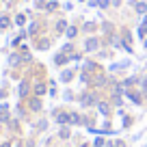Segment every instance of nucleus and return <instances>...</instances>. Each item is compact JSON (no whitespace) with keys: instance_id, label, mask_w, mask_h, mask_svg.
<instances>
[{"instance_id":"obj_2","label":"nucleus","mask_w":147,"mask_h":147,"mask_svg":"<svg viewBox=\"0 0 147 147\" xmlns=\"http://www.w3.org/2000/svg\"><path fill=\"white\" fill-rule=\"evenodd\" d=\"M7 26H9V18L2 15V18H0V28H7Z\"/></svg>"},{"instance_id":"obj_7","label":"nucleus","mask_w":147,"mask_h":147,"mask_svg":"<svg viewBox=\"0 0 147 147\" xmlns=\"http://www.w3.org/2000/svg\"><path fill=\"white\" fill-rule=\"evenodd\" d=\"M20 93H22V95H26V93H28V84H26V82L20 84Z\"/></svg>"},{"instance_id":"obj_4","label":"nucleus","mask_w":147,"mask_h":147,"mask_svg":"<svg viewBox=\"0 0 147 147\" xmlns=\"http://www.w3.org/2000/svg\"><path fill=\"white\" fill-rule=\"evenodd\" d=\"M134 7H136V11H138V13H145V11H147V7L143 5L141 0H138V5H134Z\"/></svg>"},{"instance_id":"obj_6","label":"nucleus","mask_w":147,"mask_h":147,"mask_svg":"<svg viewBox=\"0 0 147 147\" xmlns=\"http://www.w3.org/2000/svg\"><path fill=\"white\" fill-rule=\"evenodd\" d=\"M56 121H59V123H67L69 117H67V115H56Z\"/></svg>"},{"instance_id":"obj_5","label":"nucleus","mask_w":147,"mask_h":147,"mask_svg":"<svg viewBox=\"0 0 147 147\" xmlns=\"http://www.w3.org/2000/svg\"><path fill=\"white\" fill-rule=\"evenodd\" d=\"M30 108H32V110H39V108H41L39 100H30Z\"/></svg>"},{"instance_id":"obj_1","label":"nucleus","mask_w":147,"mask_h":147,"mask_svg":"<svg viewBox=\"0 0 147 147\" xmlns=\"http://www.w3.org/2000/svg\"><path fill=\"white\" fill-rule=\"evenodd\" d=\"M84 48H87V50H95V48H97V39H89Z\"/></svg>"},{"instance_id":"obj_13","label":"nucleus","mask_w":147,"mask_h":147,"mask_svg":"<svg viewBox=\"0 0 147 147\" xmlns=\"http://www.w3.org/2000/svg\"><path fill=\"white\" fill-rule=\"evenodd\" d=\"M145 48H147V41H145Z\"/></svg>"},{"instance_id":"obj_12","label":"nucleus","mask_w":147,"mask_h":147,"mask_svg":"<svg viewBox=\"0 0 147 147\" xmlns=\"http://www.w3.org/2000/svg\"><path fill=\"white\" fill-rule=\"evenodd\" d=\"M145 91H147V80H145Z\"/></svg>"},{"instance_id":"obj_9","label":"nucleus","mask_w":147,"mask_h":147,"mask_svg":"<svg viewBox=\"0 0 147 147\" xmlns=\"http://www.w3.org/2000/svg\"><path fill=\"white\" fill-rule=\"evenodd\" d=\"M63 63H65V56L59 54V56H56V65H63Z\"/></svg>"},{"instance_id":"obj_8","label":"nucleus","mask_w":147,"mask_h":147,"mask_svg":"<svg viewBox=\"0 0 147 147\" xmlns=\"http://www.w3.org/2000/svg\"><path fill=\"white\" fill-rule=\"evenodd\" d=\"M61 80H65V82H67V80H71V71H63V76H61Z\"/></svg>"},{"instance_id":"obj_10","label":"nucleus","mask_w":147,"mask_h":147,"mask_svg":"<svg viewBox=\"0 0 147 147\" xmlns=\"http://www.w3.org/2000/svg\"><path fill=\"white\" fill-rule=\"evenodd\" d=\"M100 110H102V113L106 115V113H108V106H106V104H100Z\"/></svg>"},{"instance_id":"obj_3","label":"nucleus","mask_w":147,"mask_h":147,"mask_svg":"<svg viewBox=\"0 0 147 147\" xmlns=\"http://www.w3.org/2000/svg\"><path fill=\"white\" fill-rule=\"evenodd\" d=\"M35 93H37V95H43V93H46V87H43V84H37V87H35Z\"/></svg>"},{"instance_id":"obj_11","label":"nucleus","mask_w":147,"mask_h":147,"mask_svg":"<svg viewBox=\"0 0 147 147\" xmlns=\"http://www.w3.org/2000/svg\"><path fill=\"white\" fill-rule=\"evenodd\" d=\"M7 119V110H0V121H5Z\"/></svg>"}]
</instances>
